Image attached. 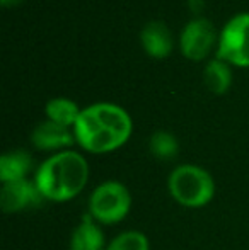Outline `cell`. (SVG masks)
<instances>
[{"instance_id":"cell-1","label":"cell","mask_w":249,"mask_h":250,"mask_svg":"<svg viewBox=\"0 0 249 250\" xmlns=\"http://www.w3.org/2000/svg\"><path fill=\"white\" fill-rule=\"evenodd\" d=\"M73 135L84 150L108 153L120 148L130 138L132 119L120 105L99 102L82 109L73 126Z\"/></svg>"},{"instance_id":"cell-2","label":"cell","mask_w":249,"mask_h":250,"mask_svg":"<svg viewBox=\"0 0 249 250\" xmlns=\"http://www.w3.org/2000/svg\"><path fill=\"white\" fill-rule=\"evenodd\" d=\"M89 177L86 158L77 151H60L38 167L34 184L50 201H68L84 189Z\"/></svg>"},{"instance_id":"cell-3","label":"cell","mask_w":249,"mask_h":250,"mask_svg":"<svg viewBox=\"0 0 249 250\" xmlns=\"http://www.w3.org/2000/svg\"><path fill=\"white\" fill-rule=\"evenodd\" d=\"M169 192L186 208H202L215 194L212 175L196 165H180L169 175Z\"/></svg>"},{"instance_id":"cell-4","label":"cell","mask_w":249,"mask_h":250,"mask_svg":"<svg viewBox=\"0 0 249 250\" xmlns=\"http://www.w3.org/2000/svg\"><path fill=\"white\" fill-rule=\"evenodd\" d=\"M132 196L121 182L108 181L94 189L89 199V214L96 221L113 225L128 214Z\"/></svg>"},{"instance_id":"cell-5","label":"cell","mask_w":249,"mask_h":250,"mask_svg":"<svg viewBox=\"0 0 249 250\" xmlns=\"http://www.w3.org/2000/svg\"><path fill=\"white\" fill-rule=\"evenodd\" d=\"M217 58L237 66H249V14L234 16L224 26Z\"/></svg>"},{"instance_id":"cell-6","label":"cell","mask_w":249,"mask_h":250,"mask_svg":"<svg viewBox=\"0 0 249 250\" xmlns=\"http://www.w3.org/2000/svg\"><path fill=\"white\" fill-rule=\"evenodd\" d=\"M215 27L205 17L193 19L184 26L181 33V51L191 60H203L215 43Z\"/></svg>"},{"instance_id":"cell-7","label":"cell","mask_w":249,"mask_h":250,"mask_svg":"<svg viewBox=\"0 0 249 250\" xmlns=\"http://www.w3.org/2000/svg\"><path fill=\"white\" fill-rule=\"evenodd\" d=\"M43 199L45 198L41 196L36 184L29 182L27 179L5 182L0 192V204L3 213H19L29 208H38Z\"/></svg>"},{"instance_id":"cell-8","label":"cell","mask_w":249,"mask_h":250,"mask_svg":"<svg viewBox=\"0 0 249 250\" xmlns=\"http://www.w3.org/2000/svg\"><path fill=\"white\" fill-rule=\"evenodd\" d=\"M73 136L67 126H62L53 121H43L34 128L31 135V142L38 150H58L70 146L73 143Z\"/></svg>"},{"instance_id":"cell-9","label":"cell","mask_w":249,"mask_h":250,"mask_svg":"<svg viewBox=\"0 0 249 250\" xmlns=\"http://www.w3.org/2000/svg\"><path fill=\"white\" fill-rule=\"evenodd\" d=\"M140 40L150 56L164 58L173 50V34L162 21H150L143 26Z\"/></svg>"},{"instance_id":"cell-10","label":"cell","mask_w":249,"mask_h":250,"mask_svg":"<svg viewBox=\"0 0 249 250\" xmlns=\"http://www.w3.org/2000/svg\"><path fill=\"white\" fill-rule=\"evenodd\" d=\"M104 235L89 213L82 218L70 238V250H103Z\"/></svg>"},{"instance_id":"cell-11","label":"cell","mask_w":249,"mask_h":250,"mask_svg":"<svg viewBox=\"0 0 249 250\" xmlns=\"http://www.w3.org/2000/svg\"><path fill=\"white\" fill-rule=\"evenodd\" d=\"M33 168V158L23 150L9 151L0 158V181L2 184L26 179Z\"/></svg>"},{"instance_id":"cell-12","label":"cell","mask_w":249,"mask_h":250,"mask_svg":"<svg viewBox=\"0 0 249 250\" xmlns=\"http://www.w3.org/2000/svg\"><path fill=\"white\" fill-rule=\"evenodd\" d=\"M205 83L213 94H224L232 83V72L230 66L222 60H212L203 70Z\"/></svg>"},{"instance_id":"cell-13","label":"cell","mask_w":249,"mask_h":250,"mask_svg":"<svg viewBox=\"0 0 249 250\" xmlns=\"http://www.w3.org/2000/svg\"><path fill=\"white\" fill-rule=\"evenodd\" d=\"M79 105L73 101L65 99V97H57V99L48 101L46 104V116L50 121L58 123L62 126H75L77 119L80 116Z\"/></svg>"},{"instance_id":"cell-14","label":"cell","mask_w":249,"mask_h":250,"mask_svg":"<svg viewBox=\"0 0 249 250\" xmlns=\"http://www.w3.org/2000/svg\"><path fill=\"white\" fill-rule=\"evenodd\" d=\"M150 151H152L154 157L160 158V160H171L178 155L180 145H178V140L174 135L167 131H156L150 136Z\"/></svg>"},{"instance_id":"cell-15","label":"cell","mask_w":249,"mask_h":250,"mask_svg":"<svg viewBox=\"0 0 249 250\" xmlns=\"http://www.w3.org/2000/svg\"><path fill=\"white\" fill-rule=\"evenodd\" d=\"M106 250H150L149 240L142 231H125L110 242Z\"/></svg>"},{"instance_id":"cell-16","label":"cell","mask_w":249,"mask_h":250,"mask_svg":"<svg viewBox=\"0 0 249 250\" xmlns=\"http://www.w3.org/2000/svg\"><path fill=\"white\" fill-rule=\"evenodd\" d=\"M188 3L193 12H200V9H202V5H203V0H188Z\"/></svg>"},{"instance_id":"cell-17","label":"cell","mask_w":249,"mask_h":250,"mask_svg":"<svg viewBox=\"0 0 249 250\" xmlns=\"http://www.w3.org/2000/svg\"><path fill=\"white\" fill-rule=\"evenodd\" d=\"M2 2V5L5 7H12V5H17L19 2H23V0H0Z\"/></svg>"}]
</instances>
